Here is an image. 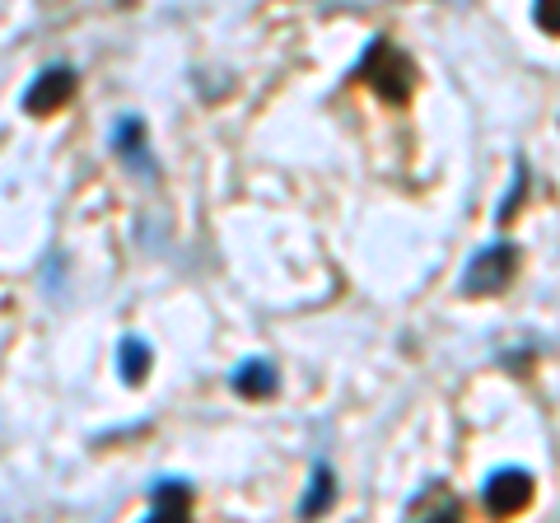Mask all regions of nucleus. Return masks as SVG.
Segmentation results:
<instances>
[{
    "label": "nucleus",
    "mask_w": 560,
    "mask_h": 523,
    "mask_svg": "<svg viewBox=\"0 0 560 523\" xmlns=\"http://www.w3.org/2000/svg\"><path fill=\"white\" fill-rule=\"evenodd\" d=\"M360 75L374 84V90L388 98V103H407L416 90V66L407 51H397L388 38H374L370 51L360 57Z\"/></svg>",
    "instance_id": "nucleus-1"
},
{
    "label": "nucleus",
    "mask_w": 560,
    "mask_h": 523,
    "mask_svg": "<svg viewBox=\"0 0 560 523\" xmlns=\"http://www.w3.org/2000/svg\"><path fill=\"white\" fill-rule=\"evenodd\" d=\"M514 267H518V248H514V243H490V248H481L477 257L467 262L463 294H477V300H486V294H500L504 286H510Z\"/></svg>",
    "instance_id": "nucleus-2"
},
{
    "label": "nucleus",
    "mask_w": 560,
    "mask_h": 523,
    "mask_svg": "<svg viewBox=\"0 0 560 523\" xmlns=\"http://www.w3.org/2000/svg\"><path fill=\"white\" fill-rule=\"evenodd\" d=\"M70 98H75V71H70V66H47V71L24 90V108L33 117H47V113L66 108Z\"/></svg>",
    "instance_id": "nucleus-3"
},
{
    "label": "nucleus",
    "mask_w": 560,
    "mask_h": 523,
    "mask_svg": "<svg viewBox=\"0 0 560 523\" xmlns=\"http://www.w3.org/2000/svg\"><path fill=\"white\" fill-rule=\"evenodd\" d=\"M533 504V477L523 473V467H504V473H495L486 481V510L490 514H523Z\"/></svg>",
    "instance_id": "nucleus-4"
},
{
    "label": "nucleus",
    "mask_w": 560,
    "mask_h": 523,
    "mask_svg": "<svg viewBox=\"0 0 560 523\" xmlns=\"http://www.w3.org/2000/svg\"><path fill=\"white\" fill-rule=\"evenodd\" d=\"M113 146H117V160L127 164L136 178H154V160H150V150H145V121H140V117H121L117 121Z\"/></svg>",
    "instance_id": "nucleus-5"
},
{
    "label": "nucleus",
    "mask_w": 560,
    "mask_h": 523,
    "mask_svg": "<svg viewBox=\"0 0 560 523\" xmlns=\"http://www.w3.org/2000/svg\"><path fill=\"white\" fill-rule=\"evenodd\" d=\"M191 514V491L183 481H160L150 496V519H187Z\"/></svg>",
    "instance_id": "nucleus-6"
},
{
    "label": "nucleus",
    "mask_w": 560,
    "mask_h": 523,
    "mask_svg": "<svg viewBox=\"0 0 560 523\" xmlns=\"http://www.w3.org/2000/svg\"><path fill=\"white\" fill-rule=\"evenodd\" d=\"M234 393L243 397H271L276 393V370L267 360H248L234 370Z\"/></svg>",
    "instance_id": "nucleus-7"
},
{
    "label": "nucleus",
    "mask_w": 560,
    "mask_h": 523,
    "mask_svg": "<svg viewBox=\"0 0 560 523\" xmlns=\"http://www.w3.org/2000/svg\"><path fill=\"white\" fill-rule=\"evenodd\" d=\"M407 514H411V519H420V514H430V519H458V500H453L444 486L434 481L430 491H420V496L407 504Z\"/></svg>",
    "instance_id": "nucleus-8"
},
{
    "label": "nucleus",
    "mask_w": 560,
    "mask_h": 523,
    "mask_svg": "<svg viewBox=\"0 0 560 523\" xmlns=\"http://www.w3.org/2000/svg\"><path fill=\"white\" fill-rule=\"evenodd\" d=\"M145 374H150V346L140 337H127V341H121V379H127V383H145Z\"/></svg>",
    "instance_id": "nucleus-9"
},
{
    "label": "nucleus",
    "mask_w": 560,
    "mask_h": 523,
    "mask_svg": "<svg viewBox=\"0 0 560 523\" xmlns=\"http://www.w3.org/2000/svg\"><path fill=\"white\" fill-rule=\"evenodd\" d=\"M331 496H337V486H331V473H327V467H318V473H313L308 496L300 500V514H323L327 504H331Z\"/></svg>",
    "instance_id": "nucleus-10"
},
{
    "label": "nucleus",
    "mask_w": 560,
    "mask_h": 523,
    "mask_svg": "<svg viewBox=\"0 0 560 523\" xmlns=\"http://www.w3.org/2000/svg\"><path fill=\"white\" fill-rule=\"evenodd\" d=\"M533 20L541 24V33H556V38H560V0H537Z\"/></svg>",
    "instance_id": "nucleus-11"
}]
</instances>
